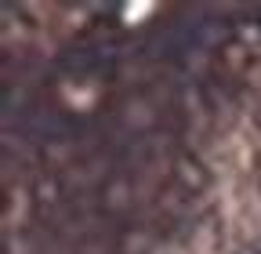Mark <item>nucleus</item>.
Returning a JSON list of instances; mask_svg holds the SVG:
<instances>
[{"label":"nucleus","mask_w":261,"mask_h":254,"mask_svg":"<svg viewBox=\"0 0 261 254\" xmlns=\"http://www.w3.org/2000/svg\"><path fill=\"white\" fill-rule=\"evenodd\" d=\"M109 58L113 51L102 47V44H94V47H73V51H65L62 55V66L76 73V77H91V73H106L109 69Z\"/></svg>","instance_id":"nucleus-1"}]
</instances>
